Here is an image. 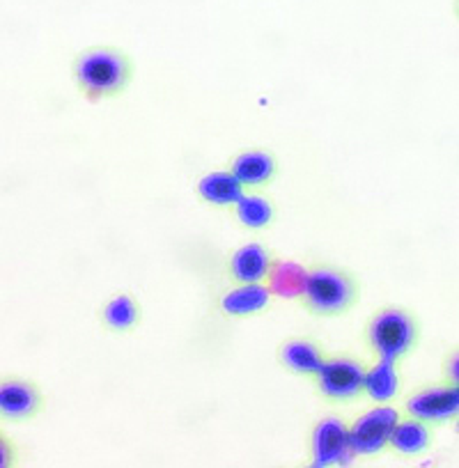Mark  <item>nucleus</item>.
Here are the masks:
<instances>
[{
	"mask_svg": "<svg viewBox=\"0 0 459 468\" xmlns=\"http://www.w3.org/2000/svg\"><path fill=\"white\" fill-rule=\"evenodd\" d=\"M127 67L120 56L111 51H92L83 56L76 67L80 85L92 94H103L118 90L124 83Z\"/></svg>",
	"mask_w": 459,
	"mask_h": 468,
	"instance_id": "obj_1",
	"label": "nucleus"
},
{
	"mask_svg": "<svg viewBox=\"0 0 459 468\" xmlns=\"http://www.w3.org/2000/svg\"><path fill=\"white\" fill-rule=\"evenodd\" d=\"M372 346L381 354V358L395 361L409 349L413 340V322L402 310H386L375 317L370 326Z\"/></svg>",
	"mask_w": 459,
	"mask_h": 468,
	"instance_id": "obj_2",
	"label": "nucleus"
},
{
	"mask_svg": "<svg viewBox=\"0 0 459 468\" xmlns=\"http://www.w3.org/2000/svg\"><path fill=\"white\" fill-rule=\"evenodd\" d=\"M398 411L390 407H377L368 411L366 416L358 418L349 430L352 448L357 454L379 452L386 443H390V434L398 427Z\"/></svg>",
	"mask_w": 459,
	"mask_h": 468,
	"instance_id": "obj_3",
	"label": "nucleus"
},
{
	"mask_svg": "<svg viewBox=\"0 0 459 468\" xmlns=\"http://www.w3.org/2000/svg\"><path fill=\"white\" fill-rule=\"evenodd\" d=\"M304 296L315 310L336 313L352 301V282L340 273L319 269V271L308 273Z\"/></svg>",
	"mask_w": 459,
	"mask_h": 468,
	"instance_id": "obj_4",
	"label": "nucleus"
},
{
	"mask_svg": "<svg viewBox=\"0 0 459 468\" xmlns=\"http://www.w3.org/2000/svg\"><path fill=\"white\" fill-rule=\"evenodd\" d=\"M313 454L317 466H333V463H349L354 452L349 430L337 418H326L315 427Z\"/></svg>",
	"mask_w": 459,
	"mask_h": 468,
	"instance_id": "obj_5",
	"label": "nucleus"
},
{
	"mask_svg": "<svg viewBox=\"0 0 459 468\" xmlns=\"http://www.w3.org/2000/svg\"><path fill=\"white\" fill-rule=\"evenodd\" d=\"M319 388L328 398H354L358 390H363L366 372L354 361H328L322 363L317 372Z\"/></svg>",
	"mask_w": 459,
	"mask_h": 468,
	"instance_id": "obj_6",
	"label": "nucleus"
},
{
	"mask_svg": "<svg viewBox=\"0 0 459 468\" xmlns=\"http://www.w3.org/2000/svg\"><path fill=\"white\" fill-rule=\"evenodd\" d=\"M409 411L421 420H443L459 413V388H432L409 402Z\"/></svg>",
	"mask_w": 459,
	"mask_h": 468,
	"instance_id": "obj_7",
	"label": "nucleus"
},
{
	"mask_svg": "<svg viewBox=\"0 0 459 468\" xmlns=\"http://www.w3.org/2000/svg\"><path fill=\"white\" fill-rule=\"evenodd\" d=\"M230 267H232V276L240 282H244V285L260 282L269 271H272L267 250L258 244L241 246V249L232 255V264H230Z\"/></svg>",
	"mask_w": 459,
	"mask_h": 468,
	"instance_id": "obj_8",
	"label": "nucleus"
},
{
	"mask_svg": "<svg viewBox=\"0 0 459 468\" xmlns=\"http://www.w3.org/2000/svg\"><path fill=\"white\" fill-rule=\"evenodd\" d=\"M200 196L211 205H237L244 197V184L232 173H209L202 177Z\"/></svg>",
	"mask_w": 459,
	"mask_h": 468,
	"instance_id": "obj_9",
	"label": "nucleus"
},
{
	"mask_svg": "<svg viewBox=\"0 0 459 468\" xmlns=\"http://www.w3.org/2000/svg\"><path fill=\"white\" fill-rule=\"evenodd\" d=\"M305 282H308V271L296 262H278L269 271V292L283 299H294L304 294Z\"/></svg>",
	"mask_w": 459,
	"mask_h": 468,
	"instance_id": "obj_10",
	"label": "nucleus"
},
{
	"mask_svg": "<svg viewBox=\"0 0 459 468\" xmlns=\"http://www.w3.org/2000/svg\"><path fill=\"white\" fill-rule=\"evenodd\" d=\"M269 294H272V292H269L267 287L260 285V282L241 285L223 296V310L230 314L258 313V310H262L264 305H267Z\"/></svg>",
	"mask_w": 459,
	"mask_h": 468,
	"instance_id": "obj_11",
	"label": "nucleus"
},
{
	"mask_svg": "<svg viewBox=\"0 0 459 468\" xmlns=\"http://www.w3.org/2000/svg\"><path fill=\"white\" fill-rule=\"evenodd\" d=\"M232 175L240 179L241 184H249V186H255V184L267 182L273 175V161L272 156L264 154V152H246L232 165Z\"/></svg>",
	"mask_w": 459,
	"mask_h": 468,
	"instance_id": "obj_12",
	"label": "nucleus"
},
{
	"mask_svg": "<svg viewBox=\"0 0 459 468\" xmlns=\"http://www.w3.org/2000/svg\"><path fill=\"white\" fill-rule=\"evenodd\" d=\"M363 388L368 390L372 399L377 402H386L395 395L398 390V372H395L393 361L389 358H381L370 372H366V381H363Z\"/></svg>",
	"mask_w": 459,
	"mask_h": 468,
	"instance_id": "obj_13",
	"label": "nucleus"
},
{
	"mask_svg": "<svg viewBox=\"0 0 459 468\" xmlns=\"http://www.w3.org/2000/svg\"><path fill=\"white\" fill-rule=\"evenodd\" d=\"M37 404V395L30 386L7 381L0 386V413L5 416H28Z\"/></svg>",
	"mask_w": 459,
	"mask_h": 468,
	"instance_id": "obj_14",
	"label": "nucleus"
},
{
	"mask_svg": "<svg viewBox=\"0 0 459 468\" xmlns=\"http://www.w3.org/2000/svg\"><path fill=\"white\" fill-rule=\"evenodd\" d=\"M390 443H393V448H398L400 452L416 454L427 448V443H430V431H427V427L418 420L398 422V427H395L393 434H390Z\"/></svg>",
	"mask_w": 459,
	"mask_h": 468,
	"instance_id": "obj_15",
	"label": "nucleus"
},
{
	"mask_svg": "<svg viewBox=\"0 0 459 468\" xmlns=\"http://www.w3.org/2000/svg\"><path fill=\"white\" fill-rule=\"evenodd\" d=\"M283 358H285V363L292 370L304 372V375H317L324 363L319 351L313 345H308V342H290L285 351H283Z\"/></svg>",
	"mask_w": 459,
	"mask_h": 468,
	"instance_id": "obj_16",
	"label": "nucleus"
},
{
	"mask_svg": "<svg viewBox=\"0 0 459 468\" xmlns=\"http://www.w3.org/2000/svg\"><path fill=\"white\" fill-rule=\"evenodd\" d=\"M237 216L249 228H262L272 220V207L260 196H244L237 202Z\"/></svg>",
	"mask_w": 459,
	"mask_h": 468,
	"instance_id": "obj_17",
	"label": "nucleus"
},
{
	"mask_svg": "<svg viewBox=\"0 0 459 468\" xmlns=\"http://www.w3.org/2000/svg\"><path fill=\"white\" fill-rule=\"evenodd\" d=\"M103 317L112 328H129L136 322V303L129 296H115L103 310Z\"/></svg>",
	"mask_w": 459,
	"mask_h": 468,
	"instance_id": "obj_18",
	"label": "nucleus"
},
{
	"mask_svg": "<svg viewBox=\"0 0 459 468\" xmlns=\"http://www.w3.org/2000/svg\"><path fill=\"white\" fill-rule=\"evenodd\" d=\"M10 466V450H7V445L3 443V439H0V468H7Z\"/></svg>",
	"mask_w": 459,
	"mask_h": 468,
	"instance_id": "obj_19",
	"label": "nucleus"
},
{
	"mask_svg": "<svg viewBox=\"0 0 459 468\" xmlns=\"http://www.w3.org/2000/svg\"><path fill=\"white\" fill-rule=\"evenodd\" d=\"M450 377L459 384V356H454L453 363H450Z\"/></svg>",
	"mask_w": 459,
	"mask_h": 468,
	"instance_id": "obj_20",
	"label": "nucleus"
},
{
	"mask_svg": "<svg viewBox=\"0 0 459 468\" xmlns=\"http://www.w3.org/2000/svg\"><path fill=\"white\" fill-rule=\"evenodd\" d=\"M308 468H322V466H317V463H315V466H308Z\"/></svg>",
	"mask_w": 459,
	"mask_h": 468,
	"instance_id": "obj_21",
	"label": "nucleus"
}]
</instances>
